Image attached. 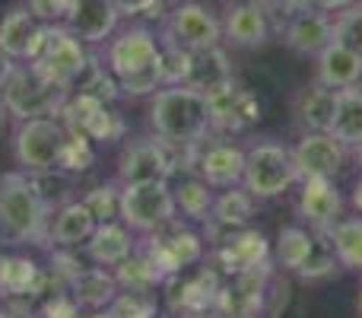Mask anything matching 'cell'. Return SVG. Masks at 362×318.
Segmentation results:
<instances>
[{
  "label": "cell",
  "instance_id": "cell-1",
  "mask_svg": "<svg viewBox=\"0 0 362 318\" xmlns=\"http://www.w3.org/2000/svg\"><path fill=\"white\" fill-rule=\"evenodd\" d=\"M105 70L118 80L121 96H153L165 86L163 80V42L144 23L115 29L99 57Z\"/></svg>",
  "mask_w": 362,
  "mask_h": 318
},
{
  "label": "cell",
  "instance_id": "cell-2",
  "mask_svg": "<svg viewBox=\"0 0 362 318\" xmlns=\"http://www.w3.org/2000/svg\"><path fill=\"white\" fill-rule=\"evenodd\" d=\"M54 204L42 191L38 175L23 169L0 175V242L48 245V223Z\"/></svg>",
  "mask_w": 362,
  "mask_h": 318
},
{
  "label": "cell",
  "instance_id": "cell-3",
  "mask_svg": "<svg viewBox=\"0 0 362 318\" xmlns=\"http://www.w3.org/2000/svg\"><path fill=\"white\" fill-rule=\"evenodd\" d=\"M150 127L159 140H165L175 150H191L210 137V102L200 89L175 83L163 86L150 99Z\"/></svg>",
  "mask_w": 362,
  "mask_h": 318
},
{
  "label": "cell",
  "instance_id": "cell-4",
  "mask_svg": "<svg viewBox=\"0 0 362 318\" xmlns=\"http://www.w3.org/2000/svg\"><path fill=\"white\" fill-rule=\"evenodd\" d=\"M67 137H70V127L64 125L61 115L16 121V127H13V140H10L13 159H16V166L29 175L61 172L64 150H67Z\"/></svg>",
  "mask_w": 362,
  "mask_h": 318
},
{
  "label": "cell",
  "instance_id": "cell-5",
  "mask_svg": "<svg viewBox=\"0 0 362 318\" xmlns=\"http://www.w3.org/2000/svg\"><path fill=\"white\" fill-rule=\"evenodd\" d=\"M67 89L51 83L32 61H23L13 67L10 80L0 89V102L4 112L16 121L25 118H48V115H61L64 102H67Z\"/></svg>",
  "mask_w": 362,
  "mask_h": 318
},
{
  "label": "cell",
  "instance_id": "cell-6",
  "mask_svg": "<svg viewBox=\"0 0 362 318\" xmlns=\"http://www.w3.org/2000/svg\"><path fill=\"white\" fill-rule=\"evenodd\" d=\"M93 61L95 57L86 51V45H83L64 23L45 25L42 48H38V55L32 57V64H35L51 83L67 89V93H74V89L80 86L83 76H86L89 67H93Z\"/></svg>",
  "mask_w": 362,
  "mask_h": 318
},
{
  "label": "cell",
  "instance_id": "cell-7",
  "mask_svg": "<svg viewBox=\"0 0 362 318\" xmlns=\"http://www.w3.org/2000/svg\"><path fill=\"white\" fill-rule=\"evenodd\" d=\"M296 181H302V175H299V166H296V157L289 147L274 144V140H261V144L245 150L242 185L248 188L255 200L280 198Z\"/></svg>",
  "mask_w": 362,
  "mask_h": 318
},
{
  "label": "cell",
  "instance_id": "cell-8",
  "mask_svg": "<svg viewBox=\"0 0 362 318\" xmlns=\"http://www.w3.org/2000/svg\"><path fill=\"white\" fill-rule=\"evenodd\" d=\"M137 249L156 264V271L165 280L175 274H185L187 268H197L206 255L204 236L194 232L181 220H172L169 226L150 232V236H137Z\"/></svg>",
  "mask_w": 362,
  "mask_h": 318
},
{
  "label": "cell",
  "instance_id": "cell-9",
  "mask_svg": "<svg viewBox=\"0 0 362 318\" xmlns=\"http://www.w3.org/2000/svg\"><path fill=\"white\" fill-rule=\"evenodd\" d=\"M121 220L137 236H150V232L169 226L172 220H178L172 181H134V185H121Z\"/></svg>",
  "mask_w": 362,
  "mask_h": 318
},
{
  "label": "cell",
  "instance_id": "cell-10",
  "mask_svg": "<svg viewBox=\"0 0 362 318\" xmlns=\"http://www.w3.org/2000/svg\"><path fill=\"white\" fill-rule=\"evenodd\" d=\"M159 42L165 48H185V51L213 48V45L223 42V19L206 4L185 0V4L172 6L165 13L163 29H159Z\"/></svg>",
  "mask_w": 362,
  "mask_h": 318
},
{
  "label": "cell",
  "instance_id": "cell-11",
  "mask_svg": "<svg viewBox=\"0 0 362 318\" xmlns=\"http://www.w3.org/2000/svg\"><path fill=\"white\" fill-rule=\"evenodd\" d=\"M181 153L169 147L165 140L153 137H137L127 144L118 157V181L121 185H134V181H172L178 172Z\"/></svg>",
  "mask_w": 362,
  "mask_h": 318
},
{
  "label": "cell",
  "instance_id": "cell-12",
  "mask_svg": "<svg viewBox=\"0 0 362 318\" xmlns=\"http://www.w3.org/2000/svg\"><path fill=\"white\" fill-rule=\"evenodd\" d=\"M181 162H187V172L200 175L213 188H232L242 185L245 175V150L232 140H210V144L181 150Z\"/></svg>",
  "mask_w": 362,
  "mask_h": 318
},
{
  "label": "cell",
  "instance_id": "cell-13",
  "mask_svg": "<svg viewBox=\"0 0 362 318\" xmlns=\"http://www.w3.org/2000/svg\"><path fill=\"white\" fill-rule=\"evenodd\" d=\"M274 249H270L267 236L261 229H235V232H226L216 245H213V264L223 277L238 274V271H251L257 264H267Z\"/></svg>",
  "mask_w": 362,
  "mask_h": 318
},
{
  "label": "cell",
  "instance_id": "cell-14",
  "mask_svg": "<svg viewBox=\"0 0 362 318\" xmlns=\"http://www.w3.org/2000/svg\"><path fill=\"white\" fill-rule=\"evenodd\" d=\"M210 102V125L213 131L219 134H238V131H248L257 118H261V102L251 89L238 86L235 80L226 83L223 89L206 96Z\"/></svg>",
  "mask_w": 362,
  "mask_h": 318
},
{
  "label": "cell",
  "instance_id": "cell-15",
  "mask_svg": "<svg viewBox=\"0 0 362 318\" xmlns=\"http://www.w3.org/2000/svg\"><path fill=\"white\" fill-rule=\"evenodd\" d=\"M165 283L175 287L172 302H169L172 312L185 315V318H204L216 309V296H219L223 274H219L216 268H200L197 274H175Z\"/></svg>",
  "mask_w": 362,
  "mask_h": 318
},
{
  "label": "cell",
  "instance_id": "cell-16",
  "mask_svg": "<svg viewBox=\"0 0 362 318\" xmlns=\"http://www.w3.org/2000/svg\"><path fill=\"white\" fill-rule=\"evenodd\" d=\"M293 157L302 178H337L346 159V147L331 131H305Z\"/></svg>",
  "mask_w": 362,
  "mask_h": 318
},
{
  "label": "cell",
  "instance_id": "cell-17",
  "mask_svg": "<svg viewBox=\"0 0 362 318\" xmlns=\"http://www.w3.org/2000/svg\"><path fill=\"white\" fill-rule=\"evenodd\" d=\"M45 23L25 4H16L0 16V51L10 55L16 64L32 61L42 48Z\"/></svg>",
  "mask_w": 362,
  "mask_h": 318
},
{
  "label": "cell",
  "instance_id": "cell-18",
  "mask_svg": "<svg viewBox=\"0 0 362 318\" xmlns=\"http://www.w3.org/2000/svg\"><path fill=\"white\" fill-rule=\"evenodd\" d=\"M121 23V13L112 0H70L64 25L83 45H105Z\"/></svg>",
  "mask_w": 362,
  "mask_h": 318
},
{
  "label": "cell",
  "instance_id": "cell-19",
  "mask_svg": "<svg viewBox=\"0 0 362 318\" xmlns=\"http://www.w3.org/2000/svg\"><path fill=\"white\" fill-rule=\"evenodd\" d=\"M137 249V232L124 223V220H105L93 229V236L83 242V255L89 264L99 268H118L121 261L134 255Z\"/></svg>",
  "mask_w": 362,
  "mask_h": 318
},
{
  "label": "cell",
  "instance_id": "cell-20",
  "mask_svg": "<svg viewBox=\"0 0 362 318\" xmlns=\"http://www.w3.org/2000/svg\"><path fill=\"white\" fill-rule=\"evenodd\" d=\"M283 42H286L296 55L318 57L321 51L334 42V16L327 10H318V6H308V10L293 13V16H286Z\"/></svg>",
  "mask_w": 362,
  "mask_h": 318
},
{
  "label": "cell",
  "instance_id": "cell-21",
  "mask_svg": "<svg viewBox=\"0 0 362 318\" xmlns=\"http://www.w3.org/2000/svg\"><path fill=\"white\" fill-rule=\"evenodd\" d=\"M270 32V6L264 4H238L226 6L223 16V42L235 45V48H261L267 45Z\"/></svg>",
  "mask_w": 362,
  "mask_h": 318
},
{
  "label": "cell",
  "instance_id": "cell-22",
  "mask_svg": "<svg viewBox=\"0 0 362 318\" xmlns=\"http://www.w3.org/2000/svg\"><path fill=\"white\" fill-rule=\"evenodd\" d=\"M255 217V198L245 185H232V188H223V194H216L213 200V210H210V220H206V239L213 245L226 236V232H235V229H245Z\"/></svg>",
  "mask_w": 362,
  "mask_h": 318
},
{
  "label": "cell",
  "instance_id": "cell-23",
  "mask_svg": "<svg viewBox=\"0 0 362 318\" xmlns=\"http://www.w3.org/2000/svg\"><path fill=\"white\" fill-rule=\"evenodd\" d=\"M99 226L95 213L83 204V198L64 200L54 213H51L48 223V245L51 249H83L93 229Z\"/></svg>",
  "mask_w": 362,
  "mask_h": 318
},
{
  "label": "cell",
  "instance_id": "cell-24",
  "mask_svg": "<svg viewBox=\"0 0 362 318\" xmlns=\"http://www.w3.org/2000/svg\"><path fill=\"white\" fill-rule=\"evenodd\" d=\"M344 210V198L337 191L334 178H302L299 191V217L305 220L312 229H331L340 220Z\"/></svg>",
  "mask_w": 362,
  "mask_h": 318
},
{
  "label": "cell",
  "instance_id": "cell-25",
  "mask_svg": "<svg viewBox=\"0 0 362 318\" xmlns=\"http://www.w3.org/2000/svg\"><path fill=\"white\" fill-rule=\"evenodd\" d=\"M48 283L42 264L29 255H0V300H32Z\"/></svg>",
  "mask_w": 362,
  "mask_h": 318
},
{
  "label": "cell",
  "instance_id": "cell-26",
  "mask_svg": "<svg viewBox=\"0 0 362 318\" xmlns=\"http://www.w3.org/2000/svg\"><path fill=\"white\" fill-rule=\"evenodd\" d=\"M67 290L74 293V300L80 302L83 312H93V309H105L108 302L118 296V277L112 268H99V264H83L74 277L67 280Z\"/></svg>",
  "mask_w": 362,
  "mask_h": 318
},
{
  "label": "cell",
  "instance_id": "cell-27",
  "mask_svg": "<svg viewBox=\"0 0 362 318\" xmlns=\"http://www.w3.org/2000/svg\"><path fill=\"white\" fill-rule=\"evenodd\" d=\"M232 80H235V70H232V61H229V55H226V48L213 45V48L191 51V70H187V80H185L187 86L210 96Z\"/></svg>",
  "mask_w": 362,
  "mask_h": 318
},
{
  "label": "cell",
  "instance_id": "cell-28",
  "mask_svg": "<svg viewBox=\"0 0 362 318\" xmlns=\"http://www.w3.org/2000/svg\"><path fill=\"white\" fill-rule=\"evenodd\" d=\"M318 80L327 83L334 89H346V86H359L362 80V55L353 51L350 45L334 38L325 51L318 55Z\"/></svg>",
  "mask_w": 362,
  "mask_h": 318
},
{
  "label": "cell",
  "instance_id": "cell-29",
  "mask_svg": "<svg viewBox=\"0 0 362 318\" xmlns=\"http://www.w3.org/2000/svg\"><path fill=\"white\" fill-rule=\"evenodd\" d=\"M337 93L340 89L327 86V83L315 80L296 96V121L305 131H331L334 108H337Z\"/></svg>",
  "mask_w": 362,
  "mask_h": 318
},
{
  "label": "cell",
  "instance_id": "cell-30",
  "mask_svg": "<svg viewBox=\"0 0 362 318\" xmlns=\"http://www.w3.org/2000/svg\"><path fill=\"white\" fill-rule=\"evenodd\" d=\"M331 134L344 147H359L362 144V89L346 86L337 93V108H334Z\"/></svg>",
  "mask_w": 362,
  "mask_h": 318
},
{
  "label": "cell",
  "instance_id": "cell-31",
  "mask_svg": "<svg viewBox=\"0 0 362 318\" xmlns=\"http://www.w3.org/2000/svg\"><path fill=\"white\" fill-rule=\"evenodd\" d=\"M172 191H175L178 213L185 220H191V223H206V220H210V210H213L216 194H213V185H206L200 175L187 172L185 178H181V185L172 188Z\"/></svg>",
  "mask_w": 362,
  "mask_h": 318
},
{
  "label": "cell",
  "instance_id": "cell-32",
  "mask_svg": "<svg viewBox=\"0 0 362 318\" xmlns=\"http://www.w3.org/2000/svg\"><path fill=\"white\" fill-rule=\"evenodd\" d=\"M312 242H315V229H302V226H283L276 232V245H274V255H276V264L283 271H293L299 274V268L305 264L308 251H312Z\"/></svg>",
  "mask_w": 362,
  "mask_h": 318
},
{
  "label": "cell",
  "instance_id": "cell-33",
  "mask_svg": "<svg viewBox=\"0 0 362 318\" xmlns=\"http://www.w3.org/2000/svg\"><path fill=\"white\" fill-rule=\"evenodd\" d=\"M112 271H115V277H118L121 290H163V283H165V277L156 271V264L140 249H134V255Z\"/></svg>",
  "mask_w": 362,
  "mask_h": 318
},
{
  "label": "cell",
  "instance_id": "cell-34",
  "mask_svg": "<svg viewBox=\"0 0 362 318\" xmlns=\"http://www.w3.org/2000/svg\"><path fill=\"white\" fill-rule=\"evenodd\" d=\"M344 268L337 258V249H334L331 236L327 229H315V242H312V251H308L305 264L299 268V277L302 280H325V277L337 274Z\"/></svg>",
  "mask_w": 362,
  "mask_h": 318
},
{
  "label": "cell",
  "instance_id": "cell-35",
  "mask_svg": "<svg viewBox=\"0 0 362 318\" xmlns=\"http://www.w3.org/2000/svg\"><path fill=\"white\" fill-rule=\"evenodd\" d=\"M337 258L344 268L362 271V217H350V220H337V223L327 229Z\"/></svg>",
  "mask_w": 362,
  "mask_h": 318
},
{
  "label": "cell",
  "instance_id": "cell-36",
  "mask_svg": "<svg viewBox=\"0 0 362 318\" xmlns=\"http://www.w3.org/2000/svg\"><path fill=\"white\" fill-rule=\"evenodd\" d=\"M105 312L112 318H159V290H118Z\"/></svg>",
  "mask_w": 362,
  "mask_h": 318
},
{
  "label": "cell",
  "instance_id": "cell-37",
  "mask_svg": "<svg viewBox=\"0 0 362 318\" xmlns=\"http://www.w3.org/2000/svg\"><path fill=\"white\" fill-rule=\"evenodd\" d=\"M83 204L95 213L99 223L105 220H121V181H108V185H99L93 188L89 194H83Z\"/></svg>",
  "mask_w": 362,
  "mask_h": 318
},
{
  "label": "cell",
  "instance_id": "cell-38",
  "mask_svg": "<svg viewBox=\"0 0 362 318\" xmlns=\"http://www.w3.org/2000/svg\"><path fill=\"white\" fill-rule=\"evenodd\" d=\"M334 38L344 45H350L353 51L362 55V0H356L353 6L334 13Z\"/></svg>",
  "mask_w": 362,
  "mask_h": 318
},
{
  "label": "cell",
  "instance_id": "cell-39",
  "mask_svg": "<svg viewBox=\"0 0 362 318\" xmlns=\"http://www.w3.org/2000/svg\"><path fill=\"white\" fill-rule=\"evenodd\" d=\"M38 315H42V318H80L83 309H80V302L74 300V293H70V290L61 283L54 293H48L42 300V306H38Z\"/></svg>",
  "mask_w": 362,
  "mask_h": 318
},
{
  "label": "cell",
  "instance_id": "cell-40",
  "mask_svg": "<svg viewBox=\"0 0 362 318\" xmlns=\"http://www.w3.org/2000/svg\"><path fill=\"white\" fill-rule=\"evenodd\" d=\"M25 6H29L45 25H51V23H64L70 0H25Z\"/></svg>",
  "mask_w": 362,
  "mask_h": 318
},
{
  "label": "cell",
  "instance_id": "cell-41",
  "mask_svg": "<svg viewBox=\"0 0 362 318\" xmlns=\"http://www.w3.org/2000/svg\"><path fill=\"white\" fill-rule=\"evenodd\" d=\"M112 4L118 6L121 16H150L163 0H112Z\"/></svg>",
  "mask_w": 362,
  "mask_h": 318
},
{
  "label": "cell",
  "instance_id": "cell-42",
  "mask_svg": "<svg viewBox=\"0 0 362 318\" xmlns=\"http://www.w3.org/2000/svg\"><path fill=\"white\" fill-rule=\"evenodd\" d=\"M0 318H42V315H38V309L29 306V300H4Z\"/></svg>",
  "mask_w": 362,
  "mask_h": 318
},
{
  "label": "cell",
  "instance_id": "cell-43",
  "mask_svg": "<svg viewBox=\"0 0 362 318\" xmlns=\"http://www.w3.org/2000/svg\"><path fill=\"white\" fill-rule=\"evenodd\" d=\"M356 0H312V6H318V10H327V13H340L346 10V6H353Z\"/></svg>",
  "mask_w": 362,
  "mask_h": 318
},
{
  "label": "cell",
  "instance_id": "cell-44",
  "mask_svg": "<svg viewBox=\"0 0 362 318\" xmlns=\"http://www.w3.org/2000/svg\"><path fill=\"white\" fill-rule=\"evenodd\" d=\"M13 67H16V61H13L10 55H4V51H0V89H4V83L10 80Z\"/></svg>",
  "mask_w": 362,
  "mask_h": 318
},
{
  "label": "cell",
  "instance_id": "cell-45",
  "mask_svg": "<svg viewBox=\"0 0 362 318\" xmlns=\"http://www.w3.org/2000/svg\"><path fill=\"white\" fill-rule=\"evenodd\" d=\"M353 207H356V213H362V178L356 181V185H353Z\"/></svg>",
  "mask_w": 362,
  "mask_h": 318
},
{
  "label": "cell",
  "instance_id": "cell-46",
  "mask_svg": "<svg viewBox=\"0 0 362 318\" xmlns=\"http://www.w3.org/2000/svg\"><path fill=\"white\" fill-rule=\"evenodd\" d=\"M238 4H264V6H270V0H223V6H238Z\"/></svg>",
  "mask_w": 362,
  "mask_h": 318
},
{
  "label": "cell",
  "instance_id": "cell-47",
  "mask_svg": "<svg viewBox=\"0 0 362 318\" xmlns=\"http://www.w3.org/2000/svg\"><path fill=\"white\" fill-rule=\"evenodd\" d=\"M80 318H112V315H108L105 309H93V312H89V315H80Z\"/></svg>",
  "mask_w": 362,
  "mask_h": 318
},
{
  "label": "cell",
  "instance_id": "cell-48",
  "mask_svg": "<svg viewBox=\"0 0 362 318\" xmlns=\"http://www.w3.org/2000/svg\"><path fill=\"white\" fill-rule=\"evenodd\" d=\"M206 318H251V315H223V312H210Z\"/></svg>",
  "mask_w": 362,
  "mask_h": 318
},
{
  "label": "cell",
  "instance_id": "cell-49",
  "mask_svg": "<svg viewBox=\"0 0 362 318\" xmlns=\"http://www.w3.org/2000/svg\"><path fill=\"white\" fill-rule=\"evenodd\" d=\"M356 162H359V169H362V144L356 147Z\"/></svg>",
  "mask_w": 362,
  "mask_h": 318
},
{
  "label": "cell",
  "instance_id": "cell-50",
  "mask_svg": "<svg viewBox=\"0 0 362 318\" xmlns=\"http://www.w3.org/2000/svg\"><path fill=\"white\" fill-rule=\"evenodd\" d=\"M356 309H359V318H362V293H359V302H356Z\"/></svg>",
  "mask_w": 362,
  "mask_h": 318
},
{
  "label": "cell",
  "instance_id": "cell-51",
  "mask_svg": "<svg viewBox=\"0 0 362 318\" xmlns=\"http://www.w3.org/2000/svg\"><path fill=\"white\" fill-rule=\"evenodd\" d=\"M0 312H4V300H0Z\"/></svg>",
  "mask_w": 362,
  "mask_h": 318
}]
</instances>
